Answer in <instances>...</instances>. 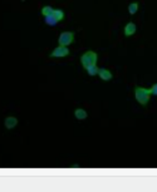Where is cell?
Segmentation results:
<instances>
[{
    "mask_svg": "<svg viewBox=\"0 0 157 192\" xmlns=\"http://www.w3.org/2000/svg\"><path fill=\"white\" fill-rule=\"evenodd\" d=\"M137 30L136 28V24L135 23H128L127 25L124 27V35L126 37H131V35H133Z\"/></svg>",
    "mask_w": 157,
    "mask_h": 192,
    "instance_id": "6",
    "label": "cell"
},
{
    "mask_svg": "<svg viewBox=\"0 0 157 192\" xmlns=\"http://www.w3.org/2000/svg\"><path fill=\"white\" fill-rule=\"evenodd\" d=\"M97 61H98V55L97 53H94L92 50H88L83 54L81 57V62H82V65L84 69H87L89 67H92V65H96L97 64Z\"/></svg>",
    "mask_w": 157,
    "mask_h": 192,
    "instance_id": "2",
    "label": "cell"
},
{
    "mask_svg": "<svg viewBox=\"0 0 157 192\" xmlns=\"http://www.w3.org/2000/svg\"><path fill=\"white\" fill-rule=\"evenodd\" d=\"M53 16L56 18L58 21L63 20V19H64V11L60 10V9H54V11H53Z\"/></svg>",
    "mask_w": 157,
    "mask_h": 192,
    "instance_id": "9",
    "label": "cell"
},
{
    "mask_svg": "<svg viewBox=\"0 0 157 192\" xmlns=\"http://www.w3.org/2000/svg\"><path fill=\"white\" fill-rule=\"evenodd\" d=\"M69 55V50L67 47H63V45H59L50 53V57L52 58H62V57H67Z\"/></svg>",
    "mask_w": 157,
    "mask_h": 192,
    "instance_id": "4",
    "label": "cell"
},
{
    "mask_svg": "<svg viewBox=\"0 0 157 192\" xmlns=\"http://www.w3.org/2000/svg\"><path fill=\"white\" fill-rule=\"evenodd\" d=\"M16 124H18V119L14 118V117H8L7 119H5V127H7L8 129L14 128Z\"/></svg>",
    "mask_w": 157,
    "mask_h": 192,
    "instance_id": "7",
    "label": "cell"
},
{
    "mask_svg": "<svg viewBox=\"0 0 157 192\" xmlns=\"http://www.w3.org/2000/svg\"><path fill=\"white\" fill-rule=\"evenodd\" d=\"M73 39H74V34L72 32H63L62 34L59 35L58 41H59V45L67 47V45L73 43Z\"/></svg>",
    "mask_w": 157,
    "mask_h": 192,
    "instance_id": "3",
    "label": "cell"
},
{
    "mask_svg": "<svg viewBox=\"0 0 157 192\" xmlns=\"http://www.w3.org/2000/svg\"><path fill=\"white\" fill-rule=\"evenodd\" d=\"M138 8H140V5H138V3H131L130 5H128V11H130V14H136L137 13V10H138Z\"/></svg>",
    "mask_w": 157,
    "mask_h": 192,
    "instance_id": "10",
    "label": "cell"
},
{
    "mask_svg": "<svg viewBox=\"0 0 157 192\" xmlns=\"http://www.w3.org/2000/svg\"><path fill=\"white\" fill-rule=\"evenodd\" d=\"M53 11H54V9L52 7H49V5H47V7H43V9H41V14L44 16H48V15H52Z\"/></svg>",
    "mask_w": 157,
    "mask_h": 192,
    "instance_id": "12",
    "label": "cell"
},
{
    "mask_svg": "<svg viewBox=\"0 0 157 192\" xmlns=\"http://www.w3.org/2000/svg\"><path fill=\"white\" fill-rule=\"evenodd\" d=\"M45 23L48 24V25L53 27V25H56V24L58 23V20H57L56 18L53 16V14H52V15H48V16H45Z\"/></svg>",
    "mask_w": 157,
    "mask_h": 192,
    "instance_id": "11",
    "label": "cell"
},
{
    "mask_svg": "<svg viewBox=\"0 0 157 192\" xmlns=\"http://www.w3.org/2000/svg\"><path fill=\"white\" fill-rule=\"evenodd\" d=\"M151 89L143 88V87H136L135 89V97L137 99V102L142 106H147V103L150 102V97H151Z\"/></svg>",
    "mask_w": 157,
    "mask_h": 192,
    "instance_id": "1",
    "label": "cell"
},
{
    "mask_svg": "<svg viewBox=\"0 0 157 192\" xmlns=\"http://www.w3.org/2000/svg\"><path fill=\"white\" fill-rule=\"evenodd\" d=\"M151 93L155 94V95H157V83H155V84L151 87Z\"/></svg>",
    "mask_w": 157,
    "mask_h": 192,
    "instance_id": "14",
    "label": "cell"
},
{
    "mask_svg": "<svg viewBox=\"0 0 157 192\" xmlns=\"http://www.w3.org/2000/svg\"><path fill=\"white\" fill-rule=\"evenodd\" d=\"M98 72H99V68L97 65H92V67L87 68V73L89 75H96V74H98Z\"/></svg>",
    "mask_w": 157,
    "mask_h": 192,
    "instance_id": "13",
    "label": "cell"
},
{
    "mask_svg": "<svg viewBox=\"0 0 157 192\" xmlns=\"http://www.w3.org/2000/svg\"><path fill=\"white\" fill-rule=\"evenodd\" d=\"M98 75L101 77L102 80H111L112 79V73L108 69L106 68H99V72H98Z\"/></svg>",
    "mask_w": 157,
    "mask_h": 192,
    "instance_id": "5",
    "label": "cell"
},
{
    "mask_svg": "<svg viewBox=\"0 0 157 192\" xmlns=\"http://www.w3.org/2000/svg\"><path fill=\"white\" fill-rule=\"evenodd\" d=\"M74 116H76L77 119H86L88 114H87V112L84 111V109H82V108H78V109L74 111Z\"/></svg>",
    "mask_w": 157,
    "mask_h": 192,
    "instance_id": "8",
    "label": "cell"
}]
</instances>
